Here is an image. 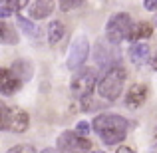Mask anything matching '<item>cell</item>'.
I'll return each instance as SVG.
<instances>
[{"mask_svg": "<svg viewBox=\"0 0 157 153\" xmlns=\"http://www.w3.org/2000/svg\"><path fill=\"white\" fill-rule=\"evenodd\" d=\"M6 153H36V147L30 145V143H20V145L10 147Z\"/></svg>", "mask_w": 157, "mask_h": 153, "instance_id": "ac0fdd59", "label": "cell"}, {"mask_svg": "<svg viewBox=\"0 0 157 153\" xmlns=\"http://www.w3.org/2000/svg\"><path fill=\"white\" fill-rule=\"evenodd\" d=\"M58 149L64 153H90L92 151V141L88 137H82V135L74 131H64V133L58 137Z\"/></svg>", "mask_w": 157, "mask_h": 153, "instance_id": "8992f818", "label": "cell"}, {"mask_svg": "<svg viewBox=\"0 0 157 153\" xmlns=\"http://www.w3.org/2000/svg\"><path fill=\"white\" fill-rule=\"evenodd\" d=\"M12 12H16L14 6H12V2L10 0H2V2H0V16H2V20H6Z\"/></svg>", "mask_w": 157, "mask_h": 153, "instance_id": "d6986e66", "label": "cell"}, {"mask_svg": "<svg viewBox=\"0 0 157 153\" xmlns=\"http://www.w3.org/2000/svg\"><path fill=\"white\" fill-rule=\"evenodd\" d=\"M155 22H157V16H155Z\"/></svg>", "mask_w": 157, "mask_h": 153, "instance_id": "83f0119b", "label": "cell"}, {"mask_svg": "<svg viewBox=\"0 0 157 153\" xmlns=\"http://www.w3.org/2000/svg\"><path fill=\"white\" fill-rule=\"evenodd\" d=\"M127 56H129V62L133 66H143V64H147L149 58H151V48H149V44H147V42L139 40V42H135L133 46L129 48Z\"/></svg>", "mask_w": 157, "mask_h": 153, "instance_id": "ba28073f", "label": "cell"}, {"mask_svg": "<svg viewBox=\"0 0 157 153\" xmlns=\"http://www.w3.org/2000/svg\"><path fill=\"white\" fill-rule=\"evenodd\" d=\"M90 153H105V151H100V149H96V151H90Z\"/></svg>", "mask_w": 157, "mask_h": 153, "instance_id": "4316f807", "label": "cell"}, {"mask_svg": "<svg viewBox=\"0 0 157 153\" xmlns=\"http://www.w3.org/2000/svg\"><path fill=\"white\" fill-rule=\"evenodd\" d=\"M125 78H127V72L125 68L121 66H113L105 72V76L98 82V92L100 96L107 101H113L121 96L123 92V86H125Z\"/></svg>", "mask_w": 157, "mask_h": 153, "instance_id": "7a4b0ae2", "label": "cell"}, {"mask_svg": "<svg viewBox=\"0 0 157 153\" xmlns=\"http://www.w3.org/2000/svg\"><path fill=\"white\" fill-rule=\"evenodd\" d=\"M58 2H60V8L64 12H70L74 8H78L80 4H84V0H58Z\"/></svg>", "mask_w": 157, "mask_h": 153, "instance_id": "ffe728a7", "label": "cell"}, {"mask_svg": "<svg viewBox=\"0 0 157 153\" xmlns=\"http://www.w3.org/2000/svg\"><path fill=\"white\" fill-rule=\"evenodd\" d=\"M22 84H24V82L20 80L18 76H14L10 68L2 70V80H0V90H2V94H4V96H12V94H16L20 88H22Z\"/></svg>", "mask_w": 157, "mask_h": 153, "instance_id": "8fae6325", "label": "cell"}, {"mask_svg": "<svg viewBox=\"0 0 157 153\" xmlns=\"http://www.w3.org/2000/svg\"><path fill=\"white\" fill-rule=\"evenodd\" d=\"M48 42L52 44H58L62 38H64V34H66V26L60 22V20H52L50 24H48Z\"/></svg>", "mask_w": 157, "mask_h": 153, "instance_id": "5bb4252c", "label": "cell"}, {"mask_svg": "<svg viewBox=\"0 0 157 153\" xmlns=\"http://www.w3.org/2000/svg\"><path fill=\"white\" fill-rule=\"evenodd\" d=\"M147 100V86L145 84H133L129 90H127L125 96V105L131 107V109H137L141 107Z\"/></svg>", "mask_w": 157, "mask_h": 153, "instance_id": "9c48e42d", "label": "cell"}, {"mask_svg": "<svg viewBox=\"0 0 157 153\" xmlns=\"http://www.w3.org/2000/svg\"><path fill=\"white\" fill-rule=\"evenodd\" d=\"M131 30H133V22H131V16L125 12H117L113 14L105 24V38L109 44H121L123 40H129Z\"/></svg>", "mask_w": 157, "mask_h": 153, "instance_id": "3957f363", "label": "cell"}, {"mask_svg": "<svg viewBox=\"0 0 157 153\" xmlns=\"http://www.w3.org/2000/svg\"><path fill=\"white\" fill-rule=\"evenodd\" d=\"M54 0H36L32 4V10H30V16L34 20H42V18H48V16L54 12Z\"/></svg>", "mask_w": 157, "mask_h": 153, "instance_id": "7c38bea8", "label": "cell"}, {"mask_svg": "<svg viewBox=\"0 0 157 153\" xmlns=\"http://www.w3.org/2000/svg\"><path fill=\"white\" fill-rule=\"evenodd\" d=\"M0 40L2 44H18V34L12 26H8L6 20L0 22Z\"/></svg>", "mask_w": 157, "mask_h": 153, "instance_id": "9a60e30c", "label": "cell"}, {"mask_svg": "<svg viewBox=\"0 0 157 153\" xmlns=\"http://www.w3.org/2000/svg\"><path fill=\"white\" fill-rule=\"evenodd\" d=\"M12 6H14V10H22V8H26L28 0H10Z\"/></svg>", "mask_w": 157, "mask_h": 153, "instance_id": "603a6c76", "label": "cell"}, {"mask_svg": "<svg viewBox=\"0 0 157 153\" xmlns=\"http://www.w3.org/2000/svg\"><path fill=\"white\" fill-rule=\"evenodd\" d=\"M16 20H18V24H20V26H22V30L26 32V34L30 36V38H32V36H34V38H38V36L42 34V32H40V28H36L34 24L30 22V20L22 18V16H16Z\"/></svg>", "mask_w": 157, "mask_h": 153, "instance_id": "e0dca14e", "label": "cell"}, {"mask_svg": "<svg viewBox=\"0 0 157 153\" xmlns=\"http://www.w3.org/2000/svg\"><path fill=\"white\" fill-rule=\"evenodd\" d=\"M143 6H145V10L153 12L155 8H157V0H145V2H143Z\"/></svg>", "mask_w": 157, "mask_h": 153, "instance_id": "cb8c5ba5", "label": "cell"}, {"mask_svg": "<svg viewBox=\"0 0 157 153\" xmlns=\"http://www.w3.org/2000/svg\"><path fill=\"white\" fill-rule=\"evenodd\" d=\"M30 125V117L24 109L20 107H12L8 111V125H6V131H12V133H24Z\"/></svg>", "mask_w": 157, "mask_h": 153, "instance_id": "52a82bcc", "label": "cell"}, {"mask_svg": "<svg viewBox=\"0 0 157 153\" xmlns=\"http://www.w3.org/2000/svg\"><path fill=\"white\" fill-rule=\"evenodd\" d=\"M92 127L105 145H115V143H121L125 139L129 123L119 113H100L96 115Z\"/></svg>", "mask_w": 157, "mask_h": 153, "instance_id": "6da1fadb", "label": "cell"}, {"mask_svg": "<svg viewBox=\"0 0 157 153\" xmlns=\"http://www.w3.org/2000/svg\"><path fill=\"white\" fill-rule=\"evenodd\" d=\"M42 153H58V151H56V149H44Z\"/></svg>", "mask_w": 157, "mask_h": 153, "instance_id": "484cf974", "label": "cell"}, {"mask_svg": "<svg viewBox=\"0 0 157 153\" xmlns=\"http://www.w3.org/2000/svg\"><path fill=\"white\" fill-rule=\"evenodd\" d=\"M8 111H10V107L6 103H2V121H0V127L4 131H6V125H8Z\"/></svg>", "mask_w": 157, "mask_h": 153, "instance_id": "7402d4cb", "label": "cell"}, {"mask_svg": "<svg viewBox=\"0 0 157 153\" xmlns=\"http://www.w3.org/2000/svg\"><path fill=\"white\" fill-rule=\"evenodd\" d=\"M76 133L78 135H82V137H88V133H90V123L88 121H78V125H76Z\"/></svg>", "mask_w": 157, "mask_h": 153, "instance_id": "44dd1931", "label": "cell"}, {"mask_svg": "<svg viewBox=\"0 0 157 153\" xmlns=\"http://www.w3.org/2000/svg\"><path fill=\"white\" fill-rule=\"evenodd\" d=\"M151 36V26L149 24H133V30H131V36L129 40L131 42H135V40H147Z\"/></svg>", "mask_w": 157, "mask_h": 153, "instance_id": "2e32d148", "label": "cell"}, {"mask_svg": "<svg viewBox=\"0 0 157 153\" xmlns=\"http://www.w3.org/2000/svg\"><path fill=\"white\" fill-rule=\"evenodd\" d=\"M98 84V72L94 68H80L76 70L72 78V84H70V92L76 100H84V98H90L96 90Z\"/></svg>", "mask_w": 157, "mask_h": 153, "instance_id": "277c9868", "label": "cell"}, {"mask_svg": "<svg viewBox=\"0 0 157 153\" xmlns=\"http://www.w3.org/2000/svg\"><path fill=\"white\" fill-rule=\"evenodd\" d=\"M10 70H12V74L18 76L22 82H28L32 78V74H34V66H32V62H28V60H16Z\"/></svg>", "mask_w": 157, "mask_h": 153, "instance_id": "4fadbf2b", "label": "cell"}, {"mask_svg": "<svg viewBox=\"0 0 157 153\" xmlns=\"http://www.w3.org/2000/svg\"><path fill=\"white\" fill-rule=\"evenodd\" d=\"M88 56H90V42H88V38H86V34H78L76 38L72 40V44H70L66 66H68L70 70H80V68H84Z\"/></svg>", "mask_w": 157, "mask_h": 153, "instance_id": "5b68a950", "label": "cell"}, {"mask_svg": "<svg viewBox=\"0 0 157 153\" xmlns=\"http://www.w3.org/2000/svg\"><path fill=\"white\" fill-rule=\"evenodd\" d=\"M115 153H133V149L127 147V145H121V147H117V151H115Z\"/></svg>", "mask_w": 157, "mask_h": 153, "instance_id": "d4e9b609", "label": "cell"}, {"mask_svg": "<svg viewBox=\"0 0 157 153\" xmlns=\"http://www.w3.org/2000/svg\"><path fill=\"white\" fill-rule=\"evenodd\" d=\"M113 50H109V48L105 46V44H96V52H94V58H96V64L100 66V68H113V66H117V54H111Z\"/></svg>", "mask_w": 157, "mask_h": 153, "instance_id": "30bf717a", "label": "cell"}]
</instances>
